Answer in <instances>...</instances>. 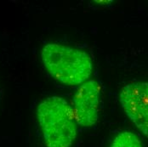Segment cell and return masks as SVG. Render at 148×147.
<instances>
[{"label": "cell", "instance_id": "cell-2", "mask_svg": "<svg viewBox=\"0 0 148 147\" xmlns=\"http://www.w3.org/2000/svg\"><path fill=\"white\" fill-rule=\"evenodd\" d=\"M38 121L47 147H71L77 138V123L73 107L60 96L43 100L37 108Z\"/></svg>", "mask_w": 148, "mask_h": 147}, {"label": "cell", "instance_id": "cell-4", "mask_svg": "<svg viewBox=\"0 0 148 147\" xmlns=\"http://www.w3.org/2000/svg\"><path fill=\"white\" fill-rule=\"evenodd\" d=\"M101 87L95 80L83 83L73 100V111L77 125L89 128L94 126L99 114Z\"/></svg>", "mask_w": 148, "mask_h": 147}, {"label": "cell", "instance_id": "cell-5", "mask_svg": "<svg viewBox=\"0 0 148 147\" xmlns=\"http://www.w3.org/2000/svg\"><path fill=\"white\" fill-rule=\"evenodd\" d=\"M111 147H143L139 137L132 132L123 131L114 138Z\"/></svg>", "mask_w": 148, "mask_h": 147}, {"label": "cell", "instance_id": "cell-1", "mask_svg": "<svg viewBox=\"0 0 148 147\" xmlns=\"http://www.w3.org/2000/svg\"><path fill=\"white\" fill-rule=\"evenodd\" d=\"M41 57L50 76L66 85L84 83L93 71L89 54L77 48L49 43L42 49Z\"/></svg>", "mask_w": 148, "mask_h": 147}, {"label": "cell", "instance_id": "cell-3", "mask_svg": "<svg viewBox=\"0 0 148 147\" xmlns=\"http://www.w3.org/2000/svg\"><path fill=\"white\" fill-rule=\"evenodd\" d=\"M119 101L126 115L148 139V82H134L121 89Z\"/></svg>", "mask_w": 148, "mask_h": 147}]
</instances>
